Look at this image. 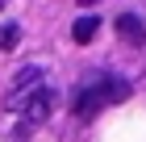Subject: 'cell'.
I'll use <instances>...</instances> for the list:
<instances>
[{"label":"cell","instance_id":"obj_1","mask_svg":"<svg viewBox=\"0 0 146 142\" xmlns=\"http://www.w3.org/2000/svg\"><path fill=\"white\" fill-rule=\"evenodd\" d=\"M125 96H129V84H125V79H117V75H96V79L75 96V117H79V121H92L100 109L121 105Z\"/></svg>","mask_w":146,"mask_h":142},{"label":"cell","instance_id":"obj_2","mask_svg":"<svg viewBox=\"0 0 146 142\" xmlns=\"http://www.w3.org/2000/svg\"><path fill=\"white\" fill-rule=\"evenodd\" d=\"M38 84H42V67H38V63L21 67V71H17V79H13V88H9V96H4V109H21Z\"/></svg>","mask_w":146,"mask_h":142},{"label":"cell","instance_id":"obj_3","mask_svg":"<svg viewBox=\"0 0 146 142\" xmlns=\"http://www.w3.org/2000/svg\"><path fill=\"white\" fill-rule=\"evenodd\" d=\"M50 105H54V92H50V88H38V92H29V100L21 105L25 125H42V121L50 117Z\"/></svg>","mask_w":146,"mask_h":142},{"label":"cell","instance_id":"obj_4","mask_svg":"<svg viewBox=\"0 0 146 142\" xmlns=\"http://www.w3.org/2000/svg\"><path fill=\"white\" fill-rule=\"evenodd\" d=\"M113 29H117V38L129 42V46H142L146 42V25H142V17H134V13H121V17L113 21Z\"/></svg>","mask_w":146,"mask_h":142},{"label":"cell","instance_id":"obj_5","mask_svg":"<svg viewBox=\"0 0 146 142\" xmlns=\"http://www.w3.org/2000/svg\"><path fill=\"white\" fill-rule=\"evenodd\" d=\"M96 29H100V17H96V13H84V17H75V25H71V38H75V42H92Z\"/></svg>","mask_w":146,"mask_h":142},{"label":"cell","instance_id":"obj_6","mask_svg":"<svg viewBox=\"0 0 146 142\" xmlns=\"http://www.w3.org/2000/svg\"><path fill=\"white\" fill-rule=\"evenodd\" d=\"M21 38V29L17 25H0V50H13V42Z\"/></svg>","mask_w":146,"mask_h":142},{"label":"cell","instance_id":"obj_7","mask_svg":"<svg viewBox=\"0 0 146 142\" xmlns=\"http://www.w3.org/2000/svg\"><path fill=\"white\" fill-rule=\"evenodd\" d=\"M29 130H34V125H21V130L13 134V142H29Z\"/></svg>","mask_w":146,"mask_h":142},{"label":"cell","instance_id":"obj_8","mask_svg":"<svg viewBox=\"0 0 146 142\" xmlns=\"http://www.w3.org/2000/svg\"><path fill=\"white\" fill-rule=\"evenodd\" d=\"M84 4H92V0H84Z\"/></svg>","mask_w":146,"mask_h":142}]
</instances>
